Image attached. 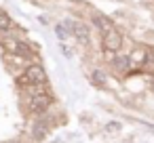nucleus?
<instances>
[{
  "instance_id": "nucleus-1",
  "label": "nucleus",
  "mask_w": 154,
  "mask_h": 143,
  "mask_svg": "<svg viewBox=\"0 0 154 143\" xmlns=\"http://www.w3.org/2000/svg\"><path fill=\"white\" fill-rule=\"evenodd\" d=\"M21 84H30V86H47L49 78H47V72L42 65H30L26 67L23 76L19 78Z\"/></svg>"
},
{
  "instance_id": "nucleus-2",
  "label": "nucleus",
  "mask_w": 154,
  "mask_h": 143,
  "mask_svg": "<svg viewBox=\"0 0 154 143\" xmlns=\"http://www.w3.org/2000/svg\"><path fill=\"white\" fill-rule=\"evenodd\" d=\"M5 46L9 49V53H13V55H17V57H21V59H32V57L36 55L34 46H30L28 42H23V40H19V38H13V36H9V38L5 40Z\"/></svg>"
},
{
  "instance_id": "nucleus-3",
  "label": "nucleus",
  "mask_w": 154,
  "mask_h": 143,
  "mask_svg": "<svg viewBox=\"0 0 154 143\" xmlns=\"http://www.w3.org/2000/svg\"><path fill=\"white\" fill-rule=\"evenodd\" d=\"M49 105H51V97H49L45 91H42V93H36V95H30V99H28V107H30V112H34V114L47 112Z\"/></svg>"
},
{
  "instance_id": "nucleus-4",
  "label": "nucleus",
  "mask_w": 154,
  "mask_h": 143,
  "mask_svg": "<svg viewBox=\"0 0 154 143\" xmlns=\"http://www.w3.org/2000/svg\"><path fill=\"white\" fill-rule=\"evenodd\" d=\"M120 46H122V36H120V32L116 28L103 34V49L108 53H118Z\"/></svg>"
},
{
  "instance_id": "nucleus-5",
  "label": "nucleus",
  "mask_w": 154,
  "mask_h": 143,
  "mask_svg": "<svg viewBox=\"0 0 154 143\" xmlns=\"http://www.w3.org/2000/svg\"><path fill=\"white\" fill-rule=\"evenodd\" d=\"M112 67H114V72H118V74H127L133 65H131L129 55H118V53H116V57H112Z\"/></svg>"
},
{
  "instance_id": "nucleus-6",
  "label": "nucleus",
  "mask_w": 154,
  "mask_h": 143,
  "mask_svg": "<svg viewBox=\"0 0 154 143\" xmlns=\"http://www.w3.org/2000/svg\"><path fill=\"white\" fill-rule=\"evenodd\" d=\"M129 59H131V65H133V67H135V65H143V63H148V49H141V46L131 49Z\"/></svg>"
},
{
  "instance_id": "nucleus-7",
  "label": "nucleus",
  "mask_w": 154,
  "mask_h": 143,
  "mask_svg": "<svg viewBox=\"0 0 154 143\" xmlns=\"http://www.w3.org/2000/svg\"><path fill=\"white\" fill-rule=\"evenodd\" d=\"M74 21H63V23H57L55 25V34H57V38L59 40H66V38H70V36H74Z\"/></svg>"
},
{
  "instance_id": "nucleus-8",
  "label": "nucleus",
  "mask_w": 154,
  "mask_h": 143,
  "mask_svg": "<svg viewBox=\"0 0 154 143\" xmlns=\"http://www.w3.org/2000/svg\"><path fill=\"white\" fill-rule=\"evenodd\" d=\"M49 128H51V124L45 122V118H42V120H38V122L34 124V128H32V137H34L36 141H40V139H45V137L49 135Z\"/></svg>"
},
{
  "instance_id": "nucleus-9",
  "label": "nucleus",
  "mask_w": 154,
  "mask_h": 143,
  "mask_svg": "<svg viewBox=\"0 0 154 143\" xmlns=\"http://www.w3.org/2000/svg\"><path fill=\"white\" fill-rule=\"evenodd\" d=\"M74 36H76V40L78 42H82V44H87L89 42V30H87V25L85 23H80V21H74Z\"/></svg>"
},
{
  "instance_id": "nucleus-10",
  "label": "nucleus",
  "mask_w": 154,
  "mask_h": 143,
  "mask_svg": "<svg viewBox=\"0 0 154 143\" xmlns=\"http://www.w3.org/2000/svg\"><path fill=\"white\" fill-rule=\"evenodd\" d=\"M93 21H95V25H97L103 34H106V32H110V30H114L112 21H110V19H106L103 15H95V17H93Z\"/></svg>"
},
{
  "instance_id": "nucleus-11",
  "label": "nucleus",
  "mask_w": 154,
  "mask_h": 143,
  "mask_svg": "<svg viewBox=\"0 0 154 143\" xmlns=\"http://www.w3.org/2000/svg\"><path fill=\"white\" fill-rule=\"evenodd\" d=\"M93 82H95L97 86H106V84H108V76H106L101 70H95V72H93Z\"/></svg>"
},
{
  "instance_id": "nucleus-12",
  "label": "nucleus",
  "mask_w": 154,
  "mask_h": 143,
  "mask_svg": "<svg viewBox=\"0 0 154 143\" xmlns=\"http://www.w3.org/2000/svg\"><path fill=\"white\" fill-rule=\"evenodd\" d=\"M11 28H13L11 17H9V15H5V13H0V32H9Z\"/></svg>"
},
{
  "instance_id": "nucleus-13",
  "label": "nucleus",
  "mask_w": 154,
  "mask_h": 143,
  "mask_svg": "<svg viewBox=\"0 0 154 143\" xmlns=\"http://www.w3.org/2000/svg\"><path fill=\"white\" fill-rule=\"evenodd\" d=\"M118 130H120V124L118 122H110L108 124V133H118Z\"/></svg>"
},
{
  "instance_id": "nucleus-14",
  "label": "nucleus",
  "mask_w": 154,
  "mask_h": 143,
  "mask_svg": "<svg viewBox=\"0 0 154 143\" xmlns=\"http://www.w3.org/2000/svg\"><path fill=\"white\" fill-rule=\"evenodd\" d=\"M148 61L154 63V49H148Z\"/></svg>"
}]
</instances>
